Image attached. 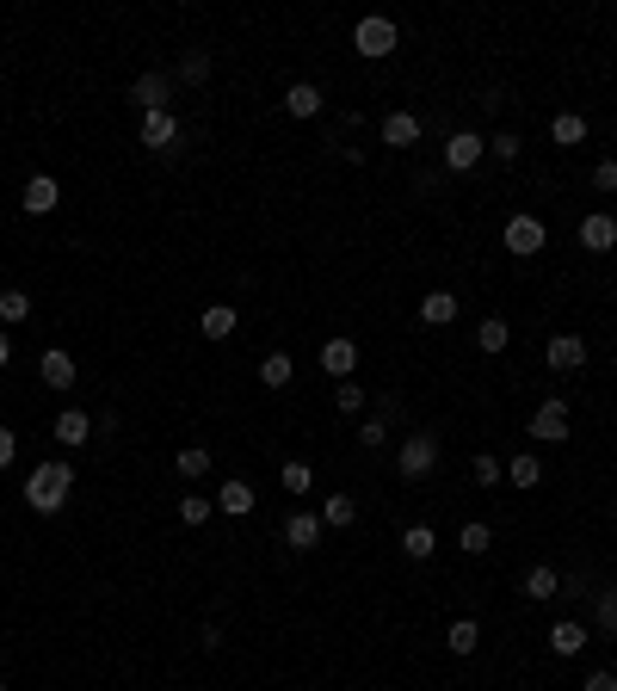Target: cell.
<instances>
[{"instance_id":"6da1fadb","label":"cell","mask_w":617,"mask_h":691,"mask_svg":"<svg viewBox=\"0 0 617 691\" xmlns=\"http://www.w3.org/2000/svg\"><path fill=\"white\" fill-rule=\"evenodd\" d=\"M68 494H75V469H68V463H38L25 476V506H31V513H44V519L62 513Z\"/></svg>"},{"instance_id":"7a4b0ae2","label":"cell","mask_w":617,"mask_h":691,"mask_svg":"<svg viewBox=\"0 0 617 691\" xmlns=\"http://www.w3.org/2000/svg\"><path fill=\"white\" fill-rule=\"evenodd\" d=\"M395 44H402V25H395V19H383V13H371V19H358V25H352V50L365 56V62L395 56Z\"/></svg>"},{"instance_id":"3957f363","label":"cell","mask_w":617,"mask_h":691,"mask_svg":"<svg viewBox=\"0 0 617 691\" xmlns=\"http://www.w3.org/2000/svg\"><path fill=\"white\" fill-rule=\"evenodd\" d=\"M395 469H402V482H426L439 469V439L432 432H408V445L395 451Z\"/></svg>"},{"instance_id":"277c9868","label":"cell","mask_w":617,"mask_h":691,"mask_svg":"<svg viewBox=\"0 0 617 691\" xmlns=\"http://www.w3.org/2000/svg\"><path fill=\"white\" fill-rule=\"evenodd\" d=\"M550 247V229H543V216H506V253L513 260H531V253Z\"/></svg>"},{"instance_id":"5b68a950","label":"cell","mask_w":617,"mask_h":691,"mask_svg":"<svg viewBox=\"0 0 617 691\" xmlns=\"http://www.w3.org/2000/svg\"><path fill=\"white\" fill-rule=\"evenodd\" d=\"M531 439L537 445H568V402L562 395H550V402L531 414Z\"/></svg>"},{"instance_id":"8992f818","label":"cell","mask_w":617,"mask_h":691,"mask_svg":"<svg viewBox=\"0 0 617 691\" xmlns=\"http://www.w3.org/2000/svg\"><path fill=\"white\" fill-rule=\"evenodd\" d=\"M130 99L142 105V112H167V99H173V75H161V68H142V75L130 81Z\"/></svg>"},{"instance_id":"52a82bcc","label":"cell","mask_w":617,"mask_h":691,"mask_svg":"<svg viewBox=\"0 0 617 691\" xmlns=\"http://www.w3.org/2000/svg\"><path fill=\"white\" fill-rule=\"evenodd\" d=\"M482 155H488V136H476V130H451L445 136V167L451 173H469Z\"/></svg>"},{"instance_id":"ba28073f","label":"cell","mask_w":617,"mask_h":691,"mask_svg":"<svg viewBox=\"0 0 617 691\" xmlns=\"http://www.w3.org/2000/svg\"><path fill=\"white\" fill-rule=\"evenodd\" d=\"M142 149H155V155H167L173 149V142H179V118H173V105H167V112H142Z\"/></svg>"},{"instance_id":"9c48e42d","label":"cell","mask_w":617,"mask_h":691,"mask_svg":"<svg viewBox=\"0 0 617 691\" xmlns=\"http://www.w3.org/2000/svg\"><path fill=\"white\" fill-rule=\"evenodd\" d=\"M38 377H44L50 389H75V377H81L75 352H62V346H44V358H38Z\"/></svg>"},{"instance_id":"30bf717a","label":"cell","mask_w":617,"mask_h":691,"mask_svg":"<svg viewBox=\"0 0 617 691\" xmlns=\"http://www.w3.org/2000/svg\"><path fill=\"white\" fill-rule=\"evenodd\" d=\"M543 365H550V371H580V365H587V340H580V334H556L550 346H543Z\"/></svg>"},{"instance_id":"8fae6325","label":"cell","mask_w":617,"mask_h":691,"mask_svg":"<svg viewBox=\"0 0 617 691\" xmlns=\"http://www.w3.org/2000/svg\"><path fill=\"white\" fill-rule=\"evenodd\" d=\"M580 247H587V253H611L617 247V216H605V210L580 216Z\"/></svg>"},{"instance_id":"7c38bea8","label":"cell","mask_w":617,"mask_h":691,"mask_svg":"<svg viewBox=\"0 0 617 691\" xmlns=\"http://www.w3.org/2000/svg\"><path fill=\"white\" fill-rule=\"evenodd\" d=\"M321 371H328V377H352L358 371V340H346V334H334L328 346H321Z\"/></svg>"},{"instance_id":"4fadbf2b","label":"cell","mask_w":617,"mask_h":691,"mask_svg":"<svg viewBox=\"0 0 617 691\" xmlns=\"http://www.w3.org/2000/svg\"><path fill=\"white\" fill-rule=\"evenodd\" d=\"M19 204H25L31 216H50V210L62 204V186H56L50 173H31V179H25V198H19Z\"/></svg>"},{"instance_id":"5bb4252c","label":"cell","mask_w":617,"mask_h":691,"mask_svg":"<svg viewBox=\"0 0 617 691\" xmlns=\"http://www.w3.org/2000/svg\"><path fill=\"white\" fill-rule=\"evenodd\" d=\"M216 506H223L229 519H247L253 506H260V494H253V482H241V476H229L223 488H216Z\"/></svg>"},{"instance_id":"9a60e30c","label":"cell","mask_w":617,"mask_h":691,"mask_svg":"<svg viewBox=\"0 0 617 691\" xmlns=\"http://www.w3.org/2000/svg\"><path fill=\"white\" fill-rule=\"evenodd\" d=\"M457 303H463L457 290H426V297H420V321H426V327H451V321H457Z\"/></svg>"},{"instance_id":"2e32d148","label":"cell","mask_w":617,"mask_h":691,"mask_svg":"<svg viewBox=\"0 0 617 691\" xmlns=\"http://www.w3.org/2000/svg\"><path fill=\"white\" fill-rule=\"evenodd\" d=\"M321 531H328V525H321V513H290V519H284V543H290V550H315Z\"/></svg>"},{"instance_id":"e0dca14e","label":"cell","mask_w":617,"mask_h":691,"mask_svg":"<svg viewBox=\"0 0 617 691\" xmlns=\"http://www.w3.org/2000/svg\"><path fill=\"white\" fill-rule=\"evenodd\" d=\"M377 130H383L389 149H414V142H420V118H414V112H389Z\"/></svg>"},{"instance_id":"ac0fdd59","label":"cell","mask_w":617,"mask_h":691,"mask_svg":"<svg viewBox=\"0 0 617 691\" xmlns=\"http://www.w3.org/2000/svg\"><path fill=\"white\" fill-rule=\"evenodd\" d=\"M50 432H56V445H87V439H93V420H87L81 408H62Z\"/></svg>"},{"instance_id":"d6986e66","label":"cell","mask_w":617,"mask_h":691,"mask_svg":"<svg viewBox=\"0 0 617 691\" xmlns=\"http://www.w3.org/2000/svg\"><path fill=\"white\" fill-rule=\"evenodd\" d=\"M525 599H562V574L550 568V562H537V568H525Z\"/></svg>"},{"instance_id":"ffe728a7","label":"cell","mask_w":617,"mask_h":691,"mask_svg":"<svg viewBox=\"0 0 617 691\" xmlns=\"http://www.w3.org/2000/svg\"><path fill=\"white\" fill-rule=\"evenodd\" d=\"M284 112H290V118H321V87H315V81H297V87L284 93Z\"/></svg>"},{"instance_id":"44dd1931","label":"cell","mask_w":617,"mask_h":691,"mask_svg":"<svg viewBox=\"0 0 617 691\" xmlns=\"http://www.w3.org/2000/svg\"><path fill=\"white\" fill-rule=\"evenodd\" d=\"M476 346H482L488 358H500L506 346H513V327H506V315H488V321L476 327Z\"/></svg>"},{"instance_id":"7402d4cb","label":"cell","mask_w":617,"mask_h":691,"mask_svg":"<svg viewBox=\"0 0 617 691\" xmlns=\"http://www.w3.org/2000/svg\"><path fill=\"white\" fill-rule=\"evenodd\" d=\"M580 648H587V624H556L550 630V654H556V661H574Z\"/></svg>"},{"instance_id":"603a6c76","label":"cell","mask_w":617,"mask_h":691,"mask_svg":"<svg viewBox=\"0 0 617 691\" xmlns=\"http://www.w3.org/2000/svg\"><path fill=\"white\" fill-rule=\"evenodd\" d=\"M321 525H334V531L358 525V500L352 494H328V500H321Z\"/></svg>"},{"instance_id":"cb8c5ba5","label":"cell","mask_w":617,"mask_h":691,"mask_svg":"<svg viewBox=\"0 0 617 691\" xmlns=\"http://www.w3.org/2000/svg\"><path fill=\"white\" fill-rule=\"evenodd\" d=\"M290 377H297L290 352H266V358H260V383H266V389H290Z\"/></svg>"},{"instance_id":"d4e9b609","label":"cell","mask_w":617,"mask_h":691,"mask_svg":"<svg viewBox=\"0 0 617 691\" xmlns=\"http://www.w3.org/2000/svg\"><path fill=\"white\" fill-rule=\"evenodd\" d=\"M198 327H204V340H229V334H235V309H229V303H210V309L198 315Z\"/></svg>"},{"instance_id":"484cf974","label":"cell","mask_w":617,"mask_h":691,"mask_svg":"<svg viewBox=\"0 0 617 691\" xmlns=\"http://www.w3.org/2000/svg\"><path fill=\"white\" fill-rule=\"evenodd\" d=\"M506 482H513V488H537V482H543V463H537V451H519L513 463H506Z\"/></svg>"},{"instance_id":"4316f807","label":"cell","mask_w":617,"mask_h":691,"mask_svg":"<svg viewBox=\"0 0 617 691\" xmlns=\"http://www.w3.org/2000/svg\"><path fill=\"white\" fill-rule=\"evenodd\" d=\"M402 550H408V562H426L432 550H439V531H432V525H408L402 531Z\"/></svg>"},{"instance_id":"83f0119b","label":"cell","mask_w":617,"mask_h":691,"mask_svg":"<svg viewBox=\"0 0 617 691\" xmlns=\"http://www.w3.org/2000/svg\"><path fill=\"white\" fill-rule=\"evenodd\" d=\"M445 642H451V654H476L482 648V624H476V617H457V624L445 630Z\"/></svg>"},{"instance_id":"f1b7e54d","label":"cell","mask_w":617,"mask_h":691,"mask_svg":"<svg viewBox=\"0 0 617 691\" xmlns=\"http://www.w3.org/2000/svg\"><path fill=\"white\" fill-rule=\"evenodd\" d=\"M457 550H463V556H488V550H494V531H488L482 519H469V525L457 531Z\"/></svg>"},{"instance_id":"f546056e","label":"cell","mask_w":617,"mask_h":691,"mask_svg":"<svg viewBox=\"0 0 617 691\" xmlns=\"http://www.w3.org/2000/svg\"><path fill=\"white\" fill-rule=\"evenodd\" d=\"M550 136L562 142V149H574V142H587V118H580V112H556V118H550Z\"/></svg>"},{"instance_id":"4dcf8cb0","label":"cell","mask_w":617,"mask_h":691,"mask_svg":"<svg viewBox=\"0 0 617 691\" xmlns=\"http://www.w3.org/2000/svg\"><path fill=\"white\" fill-rule=\"evenodd\" d=\"M173 469H179V476H186V482H198V476H210V445H186V451H179V457H173Z\"/></svg>"},{"instance_id":"1f68e13d","label":"cell","mask_w":617,"mask_h":691,"mask_svg":"<svg viewBox=\"0 0 617 691\" xmlns=\"http://www.w3.org/2000/svg\"><path fill=\"white\" fill-rule=\"evenodd\" d=\"M173 81L204 87V81H210V50H186V62H179V75H173Z\"/></svg>"},{"instance_id":"d6a6232c","label":"cell","mask_w":617,"mask_h":691,"mask_svg":"<svg viewBox=\"0 0 617 691\" xmlns=\"http://www.w3.org/2000/svg\"><path fill=\"white\" fill-rule=\"evenodd\" d=\"M278 482H284V488H290V494H309V488H315V469H309V463H303V457H290V463H284V469H278Z\"/></svg>"},{"instance_id":"836d02e7","label":"cell","mask_w":617,"mask_h":691,"mask_svg":"<svg viewBox=\"0 0 617 691\" xmlns=\"http://www.w3.org/2000/svg\"><path fill=\"white\" fill-rule=\"evenodd\" d=\"M593 624H599L605 636H617V587H605V593H593Z\"/></svg>"},{"instance_id":"e575fe53","label":"cell","mask_w":617,"mask_h":691,"mask_svg":"<svg viewBox=\"0 0 617 691\" xmlns=\"http://www.w3.org/2000/svg\"><path fill=\"white\" fill-rule=\"evenodd\" d=\"M25 315H31V297H25V290H0V321L19 327Z\"/></svg>"},{"instance_id":"d590c367","label":"cell","mask_w":617,"mask_h":691,"mask_svg":"<svg viewBox=\"0 0 617 691\" xmlns=\"http://www.w3.org/2000/svg\"><path fill=\"white\" fill-rule=\"evenodd\" d=\"M488 155H494V161H506V167H513V161L525 155V142H519V130H500V136L488 142Z\"/></svg>"},{"instance_id":"8d00e7d4","label":"cell","mask_w":617,"mask_h":691,"mask_svg":"<svg viewBox=\"0 0 617 691\" xmlns=\"http://www.w3.org/2000/svg\"><path fill=\"white\" fill-rule=\"evenodd\" d=\"M469 476H476V488H500V476H506V469H500V457H476V463H469Z\"/></svg>"},{"instance_id":"74e56055","label":"cell","mask_w":617,"mask_h":691,"mask_svg":"<svg viewBox=\"0 0 617 691\" xmlns=\"http://www.w3.org/2000/svg\"><path fill=\"white\" fill-rule=\"evenodd\" d=\"M365 402H371V395H365V389H358L352 377H346V383L334 389V408H340V414H358V408H365Z\"/></svg>"},{"instance_id":"f35d334b","label":"cell","mask_w":617,"mask_h":691,"mask_svg":"<svg viewBox=\"0 0 617 691\" xmlns=\"http://www.w3.org/2000/svg\"><path fill=\"white\" fill-rule=\"evenodd\" d=\"M179 519H186V525H210V494H186V500H179Z\"/></svg>"},{"instance_id":"ab89813d","label":"cell","mask_w":617,"mask_h":691,"mask_svg":"<svg viewBox=\"0 0 617 691\" xmlns=\"http://www.w3.org/2000/svg\"><path fill=\"white\" fill-rule=\"evenodd\" d=\"M383 439H389V420H365V426H358V445H365V451H383Z\"/></svg>"},{"instance_id":"60d3db41","label":"cell","mask_w":617,"mask_h":691,"mask_svg":"<svg viewBox=\"0 0 617 691\" xmlns=\"http://www.w3.org/2000/svg\"><path fill=\"white\" fill-rule=\"evenodd\" d=\"M593 186H599V192H617V161H611V155L593 167Z\"/></svg>"},{"instance_id":"b9f144b4","label":"cell","mask_w":617,"mask_h":691,"mask_svg":"<svg viewBox=\"0 0 617 691\" xmlns=\"http://www.w3.org/2000/svg\"><path fill=\"white\" fill-rule=\"evenodd\" d=\"M580 691H617V673L599 667V673H587V685H580Z\"/></svg>"},{"instance_id":"7bdbcfd3","label":"cell","mask_w":617,"mask_h":691,"mask_svg":"<svg viewBox=\"0 0 617 691\" xmlns=\"http://www.w3.org/2000/svg\"><path fill=\"white\" fill-rule=\"evenodd\" d=\"M13 451H19V439H13V426H0V469L13 463Z\"/></svg>"},{"instance_id":"ee69618b","label":"cell","mask_w":617,"mask_h":691,"mask_svg":"<svg viewBox=\"0 0 617 691\" xmlns=\"http://www.w3.org/2000/svg\"><path fill=\"white\" fill-rule=\"evenodd\" d=\"M7 358H13V340H7V334H0V365H7Z\"/></svg>"},{"instance_id":"f6af8a7d","label":"cell","mask_w":617,"mask_h":691,"mask_svg":"<svg viewBox=\"0 0 617 691\" xmlns=\"http://www.w3.org/2000/svg\"><path fill=\"white\" fill-rule=\"evenodd\" d=\"M0 661H7V648H0Z\"/></svg>"},{"instance_id":"bcb514c9","label":"cell","mask_w":617,"mask_h":691,"mask_svg":"<svg viewBox=\"0 0 617 691\" xmlns=\"http://www.w3.org/2000/svg\"><path fill=\"white\" fill-rule=\"evenodd\" d=\"M0 691H7V685H0Z\"/></svg>"}]
</instances>
